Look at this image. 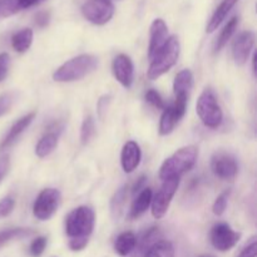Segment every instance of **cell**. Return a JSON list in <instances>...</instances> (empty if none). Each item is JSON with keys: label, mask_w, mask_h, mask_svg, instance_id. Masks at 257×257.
Segmentation results:
<instances>
[{"label": "cell", "mask_w": 257, "mask_h": 257, "mask_svg": "<svg viewBox=\"0 0 257 257\" xmlns=\"http://www.w3.org/2000/svg\"><path fill=\"white\" fill-rule=\"evenodd\" d=\"M98 67V58L92 54H80L60 65L53 74L55 82L68 83L80 80Z\"/></svg>", "instance_id": "obj_1"}, {"label": "cell", "mask_w": 257, "mask_h": 257, "mask_svg": "<svg viewBox=\"0 0 257 257\" xmlns=\"http://www.w3.org/2000/svg\"><path fill=\"white\" fill-rule=\"evenodd\" d=\"M198 157V150L195 146L182 147L168 157L162 163L160 170V178L162 181L170 178H180L183 173L192 170Z\"/></svg>", "instance_id": "obj_2"}, {"label": "cell", "mask_w": 257, "mask_h": 257, "mask_svg": "<svg viewBox=\"0 0 257 257\" xmlns=\"http://www.w3.org/2000/svg\"><path fill=\"white\" fill-rule=\"evenodd\" d=\"M180 50L181 47L178 38L175 35L168 38L163 47L151 59V64L147 72L148 79L156 80L161 75L167 73L177 63L178 57H180Z\"/></svg>", "instance_id": "obj_3"}, {"label": "cell", "mask_w": 257, "mask_h": 257, "mask_svg": "<svg viewBox=\"0 0 257 257\" xmlns=\"http://www.w3.org/2000/svg\"><path fill=\"white\" fill-rule=\"evenodd\" d=\"M95 223L94 211L88 206H80L68 215L65 221V233L72 238H88L92 235Z\"/></svg>", "instance_id": "obj_4"}, {"label": "cell", "mask_w": 257, "mask_h": 257, "mask_svg": "<svg viewBox=\"0 0 257 257\" xmlns=\"http://www.w3.org/2000/svg\"><path fill=\"white\" fill-rule=\"evenodd\" d=\"M196 110L203 124L208 128H218L223 120V113L217 102L215 92L206 88L198 97Z\"/></svg>", "instance_id": "obj_5"}, {"label": "cell", "mask_w": 257, "mask_h": 257, "mask_svg": "<svg viewBox=\"0 0 257 257\" xmlns=\"http://www.w3.org/2000/svg\"><path fill=\"white\" fill-rule=\"evenodd\" d=\"M178 186H180V178H170V180L163 181V185L161 186L155 197H152V202H151L153 217L158 220L167 213L173 196L177 192Z\"/></svg>", "instance_id": "obj_6"}, {"label": "cell", "mask_w": 257, "mask_h": 257, "mask_svg": "<svg viewBox=\"0 0 257 257\" xmlns=\"http://www.w3.org/2000/svg\"><path fill=\"white\" fill-rule=\"evenodd\" d=\"M60 203V192L55 188H45L38 195L33 213L40 221H47L57 212Z\"/></svg>", "instance_id": "obj_7"}, {"label": "cell", "mask_w": 257, "mask_h": 257, "mask_svg": "<svg viewBox=\"0 0 257 257\" xmlns=\"http://www.w3.org/2000/svg\"><path fill=\"white\" fill-rule=\"evenodd\" d=\"M82 13L88 22L95 25H104L112 19L114 7L110 0H87L83 4Z\"/></svg>", "instance_id": "obj_8"}, {"label": "cell", "mask_w": 257, "mask_h": 257, "mask_svg": "<svg viewBox=\"0 0 257 257\" xmlns=\"http://www.w3.org/2000/svg\"><path fill=\"white\" fill-rule=\"evenodd\" d=\"M240 233L233 231L231 226L225 222L213 226L210 235L212 246L221 252H226V251H230L231 248L235 247L236 243L240 241Z\"/></svg>", "instance_id": "obj_9"}, {"label": "cell", "mask_w": 257, "mask_h": 257, "mask_svg": "<svg viewBox=\"0 0 257 257\" xmlns=\"http://www.w3.org/2000/svg\"><path fill=\"white\" fill-rule=\"evenodd\" d=\"M211 168L215 176L221 180H233L238 172L235 157L226 152H216L211 160Z\"/></svg>", "instance_id": "obj_10"}, {"label": "cell", "mask_w": 257, "mask_h": 257, "mask_svg": "<svg viewBox=\"0 0 257 257\" xmlns=\"http://www.w3.org/2000/svg\"><path fill=\"white\" fill-rule=\"evenodd\" d=\"M113 74L115 79L124 88L132 87L135 79V67L131 58L125 54H119L114 58L112 64Z\"/></svg>", "instance_id": "obj_11"}, {"label": "cell", "mask_w": 257, "mask_h": 257, "mask_svg": "<svg viewBox=\"0 0 257 257\" xmlns=\"http://www.w3.org/2000/svg\"><path fill=\"white\" fill-rule=\"evenodd\" d=\"M255 44V34L250 30L243 32L236 38L232 47L233 60L237 65H243L248 60Z\"/></svg>", "instance_id": "obj_12"}, {"label": "cell", "mask_w": 257, "mask_h": 257, "mask_svg": "<svg viewBox=\"0 0 257 257\" xmlns=\"http://www.w3.org/2000/svg\"><path fill=\"white\" fill-rule=\"evenodd\" d=\"M151 39H150V47H148V58L152 59L156 55V53L163 47L166 40L168 39V28L165 20L156 19L153 20L152 25H151Z\"/></svg>", "instance_id": "obj_13"}, {"label": "cell", "mask_w": 257, "mask_h": 257, "mask_svg": "<svg viewBox=\"0 0 257 257\" xmlns=\"http://www.w3.org/2000/svg\"><path fill=\"white\" fill-rule=\"evenodd\" d=\"M141 157H142L141 148L135 141L125 143L120 153V163H122L123 171L125 173H132L140 166Z\"/></svg>", "instance_id": "obj_14"}, {"label": "cell", "mask_w": 257, "mask_h": 257, "mask_svg": "<svg viewBox=\"0 0 257 257\" xmlns=\"http://www.w3.org/2000/svg\"><path fill=\"white\" fill-rule=\"evenodd\" d=\"M34 118H35V112H32L29 113V114L24 115V117L19 118V119L12 125V128L9 130L8 135L5 136V138L2 141V143H0V151L7 150L8 147H10V146H12L13 143L19 138V136L22 135L28 127H29L30 123L33 122Z\"/></svg>", "instance_id": "obj_15"}, {"label": "cell", "mask_w": 257, "mask_h": 257, "mask_svg": "<svg viewBox=\"0 0 257 257\" xmlns=\"http://www.w3.org/2000/svg\"><path fill=\"white\" fill-rule=\"evenodd\" d=\"M153 192L151 188H143L140 193H138L137 197L135 198V201L132 202L130 210V218L131 220H136V218L141 217L146 211L148 210V207L151 206L152 202Z\"/></svg>", "instance_id": "obj_16"}, {"label": "cell", "mask_w": 257, "mask_h": 257, "mask_svg": "<svg viewBox=\"0 0 257 257\" xmlns=\"http://www.w3.org/2000/svg\"><path fill=\"white\" fill-rule=\"evenodd\" d=\"M42 2L44 0H0V17H12L20 10L32 8Z\"/></svg>", "instance_id": "obj_17"}, {"label": "cell", "mask_w": 257, "mask_h": 257, "mask_svg": "<svg viewBox=\"0 0 257 257\" xmlns=\"http://www.w3.org/2000/svg\"><path fill=\"white\" fill-rule=\"evenodd\" d=\"M238 0H222L220 3V5L217 7V9L215 10L213 15L211 17L210 22L207 24V33H212L217 29L221 25V23L226 19V17L228 15V13L232 10V8L237 4Z\"/></svg>", "instance_id": "obj_18"}, {"label": "cell", "mask_w": 257, "mask_h": 257, "mask_svg": "<svg viewBox=\"0 0 257 257\" xmlns=\"http://www.w3.org/2000/svg\"><path fill=\"white\" fill-rule=\"evenodd\" d=\"M160 230L157 227H151L141 236V238L138 240L137 238V245H136L135 248V257H143L146 255L150 247L152 245H155L157 241H160Z\"/></svg>", "instance_id": "obj_19"}, {"label": "cell", "mask_w": 257, "mask_h": 257, "mask_svg": "<svg viewBox=\"0 0 257 257\" xmlns=\"http://www.w3.org/2000/svg\"><path fill=\"white\" fill-rule=\"evenodd\" d=\"M136 245H137V236L131 231H127V232L120 233L115 238L114 251L120 257H125L135 251Z\"/></svg>", "instance_id": "obj_20"}, {"label": "cell", "mask_w": 257, "mask_h": 257, "mask_svg": "<svg viewBox=\"0 0 257 257\" xmlns=\"http://www.w3.org/2000/svg\"><path fill=\"white\" fill-rule=\"evenodd\" d=\"M193 87V75L190 69H183L176 75L175 82H173V92L176 95H190L191 89Z\"/></svg>", "instance_id": "obj_21"}, {"label": "cell", "mask_w": 257, "mask_h": 257, "mask_svg": "<svg viewBox=\"0 0 257 257\" xmlns=\"http://www.w3.org/2000/svg\"><path fill=\"white\" fill-rule=\"evenodd\" d=\"M180 117L176 114V112L173 110L172 105H167V107L163 109L162 115H161L160 120V135L161 136H167L170 133H172V131L175 130L176 124L180 122Z\"/></svg>", "instance_id": "obj_22"}, {"label": "cell", "mask_w": 257, "mask_h": 257, "mask_svg": "<svg viewBox=\"0 0 257 257\" xmlns=\"http://www.w3.org/2000/svg\"><path fill=\"white\" fill-rule=\"evenodd\" d=\"M58 145V135L54 132H49L43 136L35 147V155L39 158H44L49 156L55 150Z\"/></svg>", "instance_id": "obj_23"}, {"label": "cell", "mask_w": 257, "mask_h": 257, "mask_svg": "<svg viewBox=\"0 0 257 257\" xmlns=\"http://www.w3.org/2000/svg\"><path fill=\"white\" fill-rule=\"evenodd\" d=\"M33 37H34V34H33V30L30 28H24V29L15 33L12 38V45L14 50H17L18 53L27 52L32 45Z\"/></svg>", "instance_id": "obj_24"}, {"label": "cell", "mask_w": 257, "mask_h": 257, "mask_svg": "<svg viewBox=\"0 0 257 257\" xmlns=\"http://www.w3.org/2000/svg\"><path fill=\"white\" fill-rule=\"evenodd\" d=\"M34 233V231L30 228H8V230L0 231V248L4 247L7 243L12 242L14 240H20V238L29 237Z\"/></svg>", "instance_id": "obj_25"}, {"label": "cell", "mask_w": 257, "mask_h": 257, "mask_svg": "<svg viewBox=\"0 0 257 257\" xmlns=\"http://www.w3.org/2000/svg\"><path fill=\"white\" fill-rule=\"evenodd\" d=\"M143 257H175V247L170 241L160 240L151 246Z\"/></svg>", "instance_id": "obj_26"}, {"label": "cell", "mask_w": 257, "mask_h": 257, "mask_svg": "<svg viewBox=\"0 0 257 257\" xmlns=\"http://www.w3.org/2000/svg\"><path fill=\"white\" fill-rule=\"evenodd\" d=\"M125 198H127V186H123L114 193L112 201H110V212H112L113 218H115V220H118L122 216Z\"/></svg>", "instance_id": "obj_27"}, {"label": "cell", "mask_w": 257, "mask_h": 257, "mask_svg": "<svg viewBox=\"0 0 257 257\" xmlns=\"http://www.w3.org/2000/svg\"><path fill=\"white\" fill-rule=\"evenodd\" d=\"M237 25H238V18L237 17H233L232 19H231L230 22L225 25V28H223L222 32H221L220 37L217 38V42H216V45H215L216 53L220 52V50L222 49L226 44H227V42L231 39V37L233 35V33H235Z\"/></svg>", "instance_id": "obj_28"}, {"label": "cell", "mask_w": 257, "mask_h": 257, "mask_svg": "<svg viewBox=\"0 0 257 257\" xmlns=\"http://www.w3.org/2000/svg\"><path fill=\"white\" fill-rule=\"evenodd\" d=\"M94 119H93L92 115H88V117L84 118L82 123V128H80V142H82V145H88L93 136H94Z\"/></svg>", "instance_id": "obj_29"}, {"label": "cell", "mask_w": 257, "mask_h": 257, "mask_svg": "<svg viewBox=\"0 0 257 257\" xmlns=\"http://www.w3.org/2000/svg\"><path fill=\"white\" fill-rule=\"evenodd\" d=\"M231 191H225V192L221 193L217 198H216L215 203L212 206V211L216 216H222L225 213L226 207H227V202H228V197H230Z\"/></svg>", "instance_id": "obj_30"}, {"label": "cell", "mask_w": 257, "mask_h": 257, "mask_svg": "<svg viewBox=\"0 0 257 257\" xmlns=\"http://www.w3.org/2000/svg\"><path fill=\"white\" fill-rule=\"evenodd\" d=\"M145 98H146V100H147V102L152 105V107L157 108V109H165V108L167 107L165 99L161 97V94L157 92V90H155V89L147 90L145 94Z\"/></svg>", "instance_id": "obj_31"}, {"label": "cell", "mask_w": 257, "mask_h": 257, "mask_svg": "<svg viewBox=\"0 0 257 257\" xmlns=\"http://www.w3.org/2000/svg\"><path fill=\"white\" fill-rule=\"evenodd\" d=\"M47 237H44V236H39V237L35 238L34 241L32 242V245H30V253H32V256L34 257H39L42 256V253L44 252L45 247H47Z\"/></svg>", "instance_id": "obj_32"}, {"label": "cell", "mask_w": 257, "mask_h": 257, "mask_svg": "<svg viewBox=\"0 0 257 257\" xmlns=\"http://www.w3.org/2000/svg\"><path fill=\"white\" fill-rule=\"evenodd\" d=\"M14 93L12 92L3 93V94L0 95V117H3V115L7 114V113L9 112L13 103H14Z\"/></svg>", "instance_id": "obj_33"}, {"label": "cell", "mask_w": 257, "mask_h": 257, "mask_svg": "<svg viewBox=\"0 0 257 257\" xmlns=\"http://www.w3.org/2000/svg\"><path fill=\"white\" fill-rule=\"evenodd\" d=\"M15 207V200L12 196H7L0 201V218H4L13 212Z\"/></svg>", "instance_id": "obj_34"}, {"label": "cell", "mask_w": 257, "mask_h": 257, "mask_svg": "<svg viewBox=\"0 0 257 257\" xmlns=\"http://www.w3.org/2000/svg\"><path fill=\"white\" fill-rule=\"evenodd\" d=\"M10 58L8 53H0V82L7 78L8 72H9Z\"/></svg>", "instance_id": "obj_35"}, {"label": "cell", "mask_w": 257, "mask_h": 257, "mask_svg": "<svg viewBox=\"0 0 257 257\" xmlns=\"http://www.w3.org/2000/svg\"><path fill=\"white\" fill-rule=\"evenodd\" d=\"M257 253V242L256 237L251 238V242L243 247V250L241 251L240 256L238 257H256Z\"/></svg>", "instance_id": "obj_36"}, {"label": "cell", "mask_w": 257, "mask_h": 257, "mask_svg": "<svg viewBox=\"0 0 257 257\" xmlns=\"http://www.w3.org/2000/svg\"><path fill=\"white\" fill-rule=\"evenodd\" d=\"M88 238H72L69 240V248L72 251H82L88 245Z\"/></svg>", "instance_id": "obj_37"}, {"label": "cell", "mask_w": 257, "mask_h": 257, "mask_svg": "<svg viewBox=\"0 0 257 257\" xmlns=\"http://www.w3.org/2000/svg\"><path fill=\"white\" fill-rule=\"evenodd\" d=\"M35 23H37L38 27H40V28L47 27L48 23H49V13H47V12L38 13L37 17H35Z\"/></svg>", "instance_id": "obj_38"}, {"label": "cell", "mask_w": 257, "mask_h": 257, "mask_svg": "<svg viewBox=\"0 0 257 257\" xmlns=\"http://www.w3.org/2000/svg\"><path fill=\"white\" fill-rule=\"evenodd\" d=\"M8 167H9V161H8V157H3L0 160V181L4 177V175L7 173Z\"/></svg>", "instance_id": "obj_39"}, {"label": "cell", "mask_w": 257, "mask_h": 257, "mask_svg": "<svg viewBox=\"0 0 257 257\" xmlns=\"http://www.w3.org/2000/svg\"><path fill=\"white\" fill-rule=\"evenodd\" d=\"M200 257H213V256H208V255H203V256H200Z\"/></svg>", "instance_id": "obj_40"}]
</instances>
